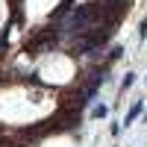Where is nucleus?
<instances>
[{
    "instance_id": "f257e3e1",
    "label": "nucleus",
    "mask_w": 147,
    "mask_h": 147,
    "mask_svg": "<svg viewBox=\"0 0 147 147\" xmlns=\"http://www.w3.org/2000/svg\"><path fill=\"white\" fill-rule=\"evenodd\" d=\"M141 112V103H136V106H132V112L127 115V121H124V124H129V121H136V115Z\"/></svg>"
}]
</instances>
